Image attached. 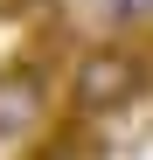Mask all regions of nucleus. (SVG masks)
<instances>
[{"mask_svg":"<svg viewBox=\"0 0 153 160\" xmlns=\"http://www.w3.org/2000/svg\"><path fill=\"white\" fill-rule=\"evenodd\" d=\"M49 132V70L14 63L0 70V146H28Z\"/></svg>","mask_w":153,"mask_h":160,"instance_id":"f03ea898","label":"nucleus"},{"mask_svg":"<svg viewBox=\"0 0 153 160\" xmlns=\"http://www.w3.org/2000/svg\"><path fill=\"white\" fill-rule=\"evenodd\" d=\"M21 7H28V0H0V14H21Z\"/></svg>","mask_w":153,"mask_h":160,"instance_id":"20e7f679","label":"nucleus"},{"mask_svg":"<svg viewBox=\"0 0 153 160\" xmlns=\"http://www.w3.org/2000/svg\"><path fill=\"white\" fill-rule=\"evenodd\" d=\"M28 160H105V146L84 132V112H76L70 125H56V132H42V139L28 146Z\"/></svg>","mask_w":153,"mask_h":160,"instance_id":"7ed1b4c3","label":"nucleus"},{"mask_svg":"<svg viewBox=\"0 0 153 160\" xmlns=\"http://www.w3.org/2000/svg\"><path fill=\"white\" fill-rule=\"evenodd\" d=\"M146 91H153V63L132 42H91L70 63V112H84V118H118Z\"/></svg>","mask_w":153,"mask_h":160,"instance_id":"f257e3e1","label":"nucleus"}]
</instances>
